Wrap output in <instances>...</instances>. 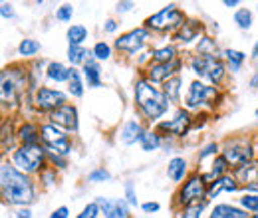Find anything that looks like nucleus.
<instances>
[{
  "label": "nucleus",
  "mask_w": 258,
  "mask_h": 218,
  "mask_svg": "<svg viewBox=\"0 0 258 218\" xmlns=\"http://www.w3.org/2000/svg\"><path fill=\"white\" fill-rule=\"evenodd\" d=\"M0 188L4 200L12 206H28L36 198V188L30 175H24L8 163H2L0 167Z\"/></svg>",
  "instance_id": "1"
},
{
  "label": "nucleus",
  "mask_w": 258,
  "mask_h": 218,
  "mask_svg": "<svg viewBox=\"0 0 258 218\" xmlns=\"http://www.w3.org/2000/svg\"><path fill=\"white\" fill-rule=\"evenodd\" d=\"M133 97H135V105L141 111V115L147 121H157L169 109V97L165 95L163 90L155 88V84H151L147 78H139L135 80L133 86Z\"/></svg>",
  "instance_id": "2"
},
{
  "label": "nucleus",
  "mask_w": 258,
  "mask_h": 218,
  "mask_svg": "<svg viewBox=\"0 0 258 218\" xmlns=\"http://www.w3.org/2000/svg\"><path fill=\"white\" fill-rule=\"evenodd\" d=\"M187 22V16L177 4H167L159 12L145 18V28L155 32H179L181 26Z\"/></svg>",
  "instance_id": "3"
},
{
  "label": "nucleus",
  "mask_w": 258,
  "mask_h": 218,
  "mask_svg": "<svg viewBox=\"0 0 258 218\" xmlns=\"http://www.w3.org/2000/svg\"><path fill=\"white\" fill-rule=\"evenodd\" d=\"M46 157H48V151L40 143L38 145H20L12 153V163L24 175H32L42 169V165L46 163Z\"/></svg>",
  "instance_id": "4"
},
{
  "label": "nucleus",
  "mask_w": 258,
  "mask_h": 218,
  "mask_svg": "<svg viewBox=\"0 0 258 218\" xmlns=\"http://www.w3.org/2000/svg\"><path fill=\"white\" fill-rule=\"evenodd\" d=\"M26 84H28V71L16 69V67H6L2 71V90H0L4 105L16 103L22 90L26 88Z\"/></svg>",
  "instance_id": "5"
},
{
  "label": "nucleus",
  "mask_w": 258,
  "mask_h": 218,
  "mask_svg": "<svg viewBox=\"0 0 258 218\" xmlns=\"http://www.w3.org/2000/svg\"><path fill=\"white\" fill-rule=\"evenodd\" d=\"M191 69L199 78L209 80L213 86H219L226 76V67L221 58H211V56H193L191 60Z\"/></svg>",
  "instance_id": "6"
},
{
  "label": "nucleus",
  "mask_w": 258,
  "mask_h": 218,
  "mask_svg": "<svg viewBox=\"0 0 258 218\" xmlns=\"http://www.w3.org/2000/svg\"><path fill=\"white\" fill-rule=\"evenodd\" d=\"M42 145L52 155L66 157L72 151V141H70L68 131L56 127L54 123L42 125Z\"/></svg>",
  "instance_id": "7"
},
{
  "label": "nucleus",
  "mask_w": 258,
  "mask_h": 218,
  "mask_svg": "<svg viewBox=\"0 0 258 218\" xmlns=\"http://www.w3.org/2000/svg\"><path fill=\"white\" fill-rule=\"evenodd\" d=\"M203 198H207V181L203 179V175L193 173L183 183V187L177 194V202L181 206H189V204H195Z\"/></svg>",
  "instance_id": "8"
},
{
  "label": "nucleus",
  "mask_w": 258,
  "mask_h": 218,
  "mask_svg": "<svg viewBox=\"0 0 258 218\" xmlns=\"http://www.w3.org/2000/svg\"><path fill=\"white\" fill-rule=\"evenodd\" d=\"M151 40V30H147L145 26H139V28H135V30H129L125 34H121L117 40H115V48L119 50V52H125V54H137V52H141L145 46H147V42Z\"/></svg>",
  "instance_id": "9"
},
{
  "label": "nucleus",
  "mask_w": 258,
  "mask_h": 218,
  "mask_svg": "<svg viewBox=\"0 0 258 218\" xmlns=\"http://www.w3.org/2000/svg\"><path fill=\"white\" fill-rule=\"evenodd\" d=\"M221 155L228 161L230 167H240L244 163L254 161V147L244 139H232V141H226Z\"/></svg>",
  "instance_id": "10"
},
{
  "label": "nucleus",
  "mask_w": 258,
  "mask_h": 218,
  "mask_svg": "<svg viewBox=\"0 0 258 218\" xmlns=\"http://www.w3.org/2000/svg\"><path fill=\"white\" fill-rule=\"evenodd\" d=\"M219 97V90L215 86H207L199 80H195L193 84L189 86V92H187V97H185V105L187 109H201L205 107L207 103L215 101Z\"/></svg>",
  "instance_id": "11"
},
{
  "label": "nucleus",
  "mask_w": 258,
  "mask_h": 218,
  "mask_svg": "<svg viewBox=\"0 0 258 218\" xmlns=\"http://www.w3.org/2000/svg\"><path fill=\"white\" fill-rule=\"evenodd\" d=\"M66 101H68V95L62 90H54V88H38L34 94V105L38 111L54 113L56 109L66 105Z\"/></svg>",
  "instance_id": "12"
},
{
  "label": "nucleus",
  "mask_w": 258,
  "mask_h": 218,
  "mask_svg": "<svg viewBox=\"0 0 258 218\" xmlns=\"http://www.w3.org/2000/svg\"><path fill=\"white\" fill-rule=\"evenodd\" d=\"M193 127V117L187 109H179L173 119L157 123V133H169L173 137H185Z\"/></svg>",
  "instance_id": "13"
},
{
  "label": "nucleus",
  "mask_w": 258,
  "mask_h": 218,
  "mask_svg": "<svg viewBox=\"0 0 258 218\" xmlns=\"http://www.w3.org/2000/svg\"><path fill=\"white\" fill-rule=\"evenodd\" d=\"M181 65H183V63H181L179 58L169 63H151V65L147 67L145 78H147L151 84H165L167 80H171L173 76H177V71L181 69Z\"/></svg>",
  "instance_id": "14"
},
{
  "label": "nucleus",
  "mask_w": 258,
  "mask_h": 218,
  "mask_svg": "<svg viewBox=\"0 0 258 218\" xmlns=\"http://www.w3.org/2000/svg\"><path fill=\"white\" fill-rule=\"evenodd\" d=\"M50 123H54L64 131L76 133L78 131V109L74 105L66 103L60 109H56L54 113H50Z\"/></svg>",
  "instance_id": "15"
},
{
  "label": "nucleus",
  "mask_w": 258,
  "mask_h": 218,
  "mask_svg": "<svg viewBox=\"0 0 258 218\" xmlns=\"http://www.w3.org/2000/svg\"><path fill=\"white\" fill-rule=\"evenodd\" d=\"M103 212L105 218H129V208H127V200H121V198H115V200H109V198H103L99 196L96 200Z\"/></svg>",
  "instance_id": "16"
},
{
  "label": "nucleus",
  "mask_w": 258,
  "mask_h": 218,
  "mask_svg": "<svg viewBox=\"0 0 258 218\" xmlns=\"http://www.w3.org/2000/svg\"><path fill=\"white\" fill-rule=\"evenodd\" d=\"M203 32H205L203 22H199V20H187L181 26V30L175 32V40L177 42H183V44H191L195 40H201L203 38Z\"/></svg>",
  "instance_id": "17"
},
{
  "label": "nucleus",
  "mask_w": 258,
  "mask_h": 218,
  "mask_svg": "<svg viewBox=\"0 0 258 218\" xmlns=\"http://www.w3.org/2000/svg\"><path fill=\"white\" fill-rule=\"evenodd\" d=\"M238 187H240V185L236 183V179H234V177L225 175V177H221V179H217V181L209 183V187H207V200L217 198L221 192H236Z\"/></svg>",
  "instance_id": "18"
},
{
  "label": "nucleus",
  "mask_w": 258,
  "mask_h": 218,
  "mask_svg": "<svg viewBox=\"0 0 258 218\" xmlns=\"http://www.w3.org/2000/svg\"><path fill=\"white\" fill-rule=\"evenodd\" d=\"M232 177L236 179V183H242L244 187L254 185V183H258V163L250 161V163H244L240 167H234Z\"/></svg>",
  "instance_id": "19"
},
{
  "label": "nucleus",
  "mask_w": 258,
  "mask_h": 218,
  "mask_svg": "<svg viewBox=\"0 0 258 218\" xmlns=\"http://www.w3.org/2000/svg\"><path fill=\"white\" fill-rule=\"evenodd\" d=\"M16 139L22 145H38L42 141V127H38L36 123H24L20 125V129L16 131Z\"/></svg>",
  "instance_id": "20"
},
{
  "label": "nucleus",
  "mask_w": 258,
  "mask_h": 218,
  "mask_svg": "<svg viewBox=\"0 0 258 218\" xmlns=\"http://www.w3.org/2000/svg\"><path fill=\"white\" fill-rule=\"evenodd\" d=\"M145 135V129L141 127V123H137V121H127V123L123 125V129H121V135H119V139H121V143L123 145H135V143H139L141 141V137Z\"/></svg>",
  "instance_id": "21"
},
{
  "label": "nucleus",
  "mask_w": 258,
  "mask_h": 218,
  "mask_svg": "<svg viewBox=\"0 0 258 218\" xmlns=\"http://www.w3.org/2000/svg\"><path fill=\"white\" fill-rule=\"evenodd\" d=\"M167 175L173 183H181L187 175V161L183 157H173L167 165Z\"/></svg>",
  "instance_id": "22"
},
{
  "label": "nucleus",
  "mask_w": 258,
  "mask_h": 218,
  "mask_svg": "<svg viewBox=\"0 0 258 218\" xmlns=\"http://www.w3.org/2000/svg\"><path fill=\"white\" fill-rule=\"evenodd\" d=\"M84 78L88 80L90 88H101V69L96 58H90L84 65Z\"/></svg>",
  "instance_id": "23"
},
{
  "label": "nucleus",
  "mask_w": 258,
  "mask_h": 218,
  "mask_svg": "<svg viewBox=\"0 0 258 218\" xmlns=\"http://www.w3.org/2000/svg\"><path fill=\"white\" fill-rule=\"evenodd\" d=\"M228 167H230V165H228V161H226L223 155L215 157V161H213V165H211V173H205L203 179H205L207 183H213V181L225 177L226 171H228Z\"/></svg>",
  "instance_id": "24"
},
{
  "label": "nucleus",
  "mask_w": 258,
  "mask_h": 218,
  "mask_svg": "<svg viewBox=\"0 0 258 218\" xmlns=\"http://www.w3.org/2000/svg\"><path fill=\"white\" fill-rule=\"evenodd\" d=\"M209 218H250V214H246V210L236 208L232 204H219L213 208Z\"/></svg>",
  "instance_id": "25"
},
{
  "label": "nucleus",
  "mask_w": 258,
  "mask_h": 218,
  "mask_svg": "<svg viewBox=\"0 0 258 218\" xmlns=\"http://www.w3.org/2000/svg\"><path fill=\"white\" fill-rule=\"evenodd\" d=\"M70 74H72V67H66L64 63H60V62L48 63V69H46L48 80H52V82H56V84L70 82Z\"/></svg>",
  "instance_id": "26"
},
{
  "label": "nucleus",
  "mask_w": 258,
  "mask_h": 218,
  "mask_svg": "<svg viewBox=\"0 0 258 218\" xmlns=\"http://www.w3.org/2000/svg\"><path fill=\"white\" fill-rule=\"evenodd\" d=\"M181 86H183V78L179 74L173 76L171 80H167L163 84V92L169 97V101H173V103H179L181 101Z\"/></svg>",
  "instance_id": "27"
},
{
  "label": "nucleus",
  "mask_w": 258,
  "mask_h": 218,
  "mask_svg": "<svg viewBox=\"0 0 258 218\" xmlns=\"http://www.w3.org/2000/svg\"><path fill=\"white\" fill-rule=\"evenodd\" d=\"M66 38H68L70 46H82L88 40V28L82 24H72L66 32Z\"/></svg>",
  "instance_id": "28"
},
{
  "label": "nucleus",
  "mask_w": 258,
  "mask_h": 218,
  "mask_svg": "<svg viewBox=\"0 0 258 218\" xmlns=\"http://www.w3.org/2000/svg\"><path fill=\"white\" fill-rule=\"evenodd\" d=\"M197 54L199 56H211V58H219V46L213 38L209 36H203L199 42H197Z\"/></svg>",
  "instance_id": "29"
},
{
  "label": "nucleus",
  "mask_w": 258,
  "mask_h": 218,
  "mask_svg": "<svg viewBox=\"0 0 258 218\" xmlns=\"http://www.w3.org/2000/svg\"><path fill=\"white\" fill-rule=\"evenodd\" d=\"M90 56H92V52H88L84 46H70L68 48V60L72 63V67L74 65H86Z\"/></svg>",
  "instance_id": "30"
},
{
  "label": "nucleus",
  "mask_w": 258,
  "mask_h": 218,
  "mask_svg": "<svg viewBox=\"0 0 258 218\" xmlns=\"http://www.w3.org/2000/svg\"><path fill=\"white\" fill-rule=\"evenodd\" d=\"M151 60L153 63H169L177 60V50L173 46H163V48H155L151 52Z\"/></svg>",
  "instance_id": "31"
},
{
  "label": "nucleus",
  "mask_w": 258,
  "mask_h": 218,
  "mask_svg": "<svg viewBox=\"0 0 258 218\" xmlns=\"http://www.w3.org/2000/svg\"><path fill=\"white\" fill-rule=\"evenodd\" d=\"M139 145H141V149H143V151H147V153L157 151V149H159V145H161V135H159L157 131H145V135L141 137Z\"/></svg>",
  "instance_id": "32"
},
{
  "label": "nucleus",
  "mask_w": 258,
  "mask_h": 218,
  "mask_svg": "<svg viewBox=\"0 0 258 218\" xmlns=\"http://www.w3.org/2000/svg\"><path fill=\"white\" fill-rule=\"evenodd\" d=\"M68 92L74 97H82L84 95V82H82V74L80 69L72 67V74H70V82H68Z\"/></svg>",
  "instance_id": "33"
},
{
  "label": "nucleus",
  "mask_w": 258,
  "mask_h": 218,
  "mask_svg": "<svg viewBox=\"0 0 258 218\" xmlns=\"http://www.w3.org/2000/svg\"><path fill=\"white\" fill-rule=\"evenodd\" d=\"M223 56H225V60L228 62L232 71H238L240 65L246 62V54L244 52H238V50H225Z\"/></svg>",
  "instance_id": "34"
},
{
  "label": "nucleus",
  "mask_w": 258,
  "mask_h": 218,
  "mask_svg": "<svg viewBox=\"0 0 258 218\" xmlns=\"http://www.w3.org/2000/svg\"><path fill=\"white\" fill-rule=\"evenodd\" d=\"M40 42H36L32 38H24L22 42H20V46H18V54L22 56V58H32L36 56L38 52H40Z\"/></svg>",
  "instance_id": "35"
},
{
  "label": "nucleus",
  "mask_w": 258,
  "mask_h": 218,
  "mask_svg": "<svg viewBox=\"0 0 258 218\" xmlns=\"http://www.w3.org/2000/svg\"><path fill=\"white\" fill-rule=\"evenodd\" d=\"M234 22L240 30H250L252 28V12L248 8H238L234 12Z\"/></svg>",
  "instance_id": "36"
},
{
  "label": "nucleus",
  "mask_w": 258,
  "mask_h": 218,
  "mask_svg": "<svg viewBox=\"0 0 258 218\" xmlns=\"http://www.w3.org/2000/svg\"><path fill=\"white\" fill-rule=\"evenodd\" d=\"M92 56L96 58L97 62L109 60L111 58V46L107 42H97L96 46H94V50H92Z\"/></svg>",
  "instance_id": "37"
},
{
  "label": "nucleus",
  "mask_w": 258,
  "mask_h": 218,
  "mask_svg": "<svg viewBox=\"0 0 258 218\" xmlns=\"http://www.w3.org/2000/svg\"><path fill=\"white\" fill-rule=\"evenodd\" d=\"M207 202H209V200L203 198V200H199V202H195V204L185 206V208H183V218H201V212L205 210Z\"/></svg>",
  "instance_id": "38"
},
{
  "label": "nucleus",
  "mask_w": 258,
  "mask_h": 218,
  "mask_svg": "<svg viewBox=\"0 0 258 218\" xmlns=\"http://www.w3.org/2000/svg\"><path fill=\"white\" fill-rule=\"evenodd\" d=\"M240 206L248 212H258V194L254 192H246L240 196Z\"/></svg>",
  "instance_id": "39"
},
{
  "label": "nucleus",
  "mask_w": 258,
  "mask_h": 218,
  "mask_svg": "<svg viewBox=\"0 0 258 218\" xmlns=\"http://www.w3.org/2000/svg\"><path fill=\"white\" fill-rule=\"evenodd\" d=\"M109 179H111V175L103 167L101 169H94L92 173H88V181L90 183H103V181H109Z\"/></svg>",
  "instance_id": "40"
},
{
  "label": "nucleus",
  "mask_w": 258,
  "mask_h": 218,
  "mask_svg": "<svg viewBox=\"0 0 258 218\" xmlns=\"http://www.w3.org/2000/svg\"><path fill=\"white\" fill-rule=\"evenodd\" d=\"M219 153V145L217 143H209V145H205L203 149H201V153H199V157H197V161L199 163H203L207 157H213Z\"/></svg>",
  "instance_id": "41"
},
{
  "label": "nucleus",
  "mask_w": 258,
  "mask_h": 218,
  "mask_svg": "<svg viewBox=\"0 0 258 218\" xmlns=\"http://www.w3.org/2000/svg\"><path fill=\"white\" fill-rule=\"evenodd\" d=\"M99 212H101L99 204H97V202H90V204L82 210V214H78V218H97Z\"/></svg>",
  "instance_id": "42"
},
{
  "label": "nucleus",
  "mask_w": 258,
  "mask_h": 218,
  "mask_svg": "<svg viewBox=\"0 0 258 218\" xmlns=\"http://www.w3.org/2000/svg\"><path fill=\"white\" fill-rule=\"evenodd\" d=\"M72 16H74V6H72V4H64V6H60V8H58V12H56V18H58V20H62V22L72 20Z\"/></svg>",
  "instance_id": "43"
},
{
  "label": "nucleus",
  "mask_w": 258,
  "mask_h": 218,
  "mask_svg": "<svg viewBox=\"0 0 258 218\" xmlns=\"http://www.w3.org/2000/svg\"><path fill=\"white\" fill-rule=\"evenodd\" d=\"M125 198H127L129 206H137V194H135L133 183H125Z\"/></svg>",
  "instance_id": "44"
},
{
  "label": "nucleus",
  "mask_w": 258,
  "mask_h": 218,
  "mask_svg": "<svg viewBox=\"0 0 258 218\" xmlns=\"http://www.w3.org/2000/svg\"><path fill=\"white\" fill-rule=\"evenodd\" d=\"M0 14H2V18H4V20H6V18H12V16H14L12 4H8V2H2V4H0Z\"/></svg>",
  "instance_id": "45"
},
{
  "label": "nucleus",
  "mask_w": 258,
  "mask_h": 218,
  "mask_svg": "<svg viewBox=\"0 0 258 218\" xmlns=\"http://www.w3.org/2000/svg\"><path fill=\"white\" fill-rule=\"evenodd\" d=\"M141 208H143V212H145V214H151V212H159L161 204H159V202H145Z\"/></svg>",
  "instance_id": "46"
},
{
  "label": "nucleus",
  "mask_w": 258,
  "mask_h": 218,
  "mask_svg": "<svg viewBox=\"0 0 258 218\" xmlns=\"http://www.w3.org/2000/svg\"><path fill=\"white\" fill-rule=\"evenodd\" d=\"M133 6H135V4L129 2V0L127 2H117V4H115V10H117V12H129Z\"/></svg>",
  "instance_id": "47"
},
{
  "label": "nucleus",
  "mask_w": 258,
  "mask_h": 218,
  "mask_svg": "<svg viewBox=\"0 0 258 218\" xmlns=\"http://www.w3.org/2000/svg\"><path fill=\"white\" fill-rule=\"evenodd\" d=\"M117 28H119V24H117L115 20H111V18H109V20H107V22L103 24V30L109 32V34H113V32L117 30Z\"/></svg>",
  "instance_id": "48"
},
{
  "label": "nucleus",
  "mask_w": 258,
  "mask_h": 218,
  "mask_svg": "<svg viewBox=\"0 0 258 218\" xmlns=\"http://www.w3.org/2000/svg\"><path fill=\"white\" fill-rule=\"evenodd\" d=\"M68 214H70V210H68L66 206H60L58 210H54V212H52V216L50 218H68Z\"/></svg>",
  "instance_id": "49"
},
{
  "label": "nucleus",
  "mask_w": 258,
  "mask_h": 218,
  "mask_svg": "<svg viewBox=\"0 0 258 218\" xmlns=\"http://www.w3.org/2000/svg\"><path fill=\"white\" fill-rule=\"evenodd\" d=\"M14 218H32V212H30L28 208H22V210H18V212L14 214Z\"/></svg>",
  "instance_id": "50"
},
{
  "label": "nucleus",
  "mask_w": 258,
  "mask_h": 218,
  "mask_svg": "<svg viewBox=\"0 0 258 218\" xmlns=\"http://www.w3.org/2000/svg\"><path fill=\"white\" fill-rule=\"evenodd\" d=\"M250 88L258 90V71H254V74H252V78H250Z\"/></svg>",
  "instance_id": "51"
},
{
  "label": "nucleus",
  "mask_w": 258,
  "mask_h": 218,
  "mask_svg": "<svg viewBox=\"0 0 258 218\" xmlns=\"http://www.w3.org/2000/svg\"><path fill=\"white\" fill-rule=\"evenodd\" d=\"M223 4H225L226 8H234V6H238V4H240V2H238V0H225V2H223Z\"/></svg>",
  "instance_id": "52"
},
{
  "label": "nucleus",
  "mask_w": 258,
  "mask_h": 218,
  "mask_svg": "<svg viewBox=\"0 0 258 218\" xmlns=\"http://www.w3.org/2000/svg\"><path fill=\"white\" fill-rule=\"evenodd\" d=\"M246 190H250V192H254V194H258V183H254V185H250V187H246Z\"/></svg>",
  "instance_id": "53"
},
{
  "label": "nucleus",
  "mask_w": 258,
  "mask_h": 218,
  "mask_svg": "<svg viewBox=\"0 0 258 218\" xmlns=\"http://www.w3.org/2000/svg\"><path fill=\"white\" fill-rule=\"evenodd\" d=\"M252 58H254V60H258V42L254 44V48H252Z\"/></svg>",
  "instance_id": "54"
},
{
  "label": "nucleus",
  "mask_w": 258,
  "mask_h": 218,
  "mask_svg": "<svg viewBox=\"0 0 258 218\" xmlns=\"http://www.w3.org/2000/svg\"><path fill=\"white\" fill-rule=\"evenodd\" d=\"M256 119H258V109H256Z\"/></svg>",
  "instance_id": "55"
},
{
  "label": "nucleus",
  "mask_w": 258,
  "mask_h": 218,
  "mask_svg": "<svg viewBox=\"0 0 258 218\" xmlns=\"http://www.w3.org/2000/svg\"><path fill=\"white\" fill-rule=\"evenodd\" d=\"M252 218H258V214H256V216H252Z\"/></svg>",
  "instance_id": "56"
}]
</instances>
